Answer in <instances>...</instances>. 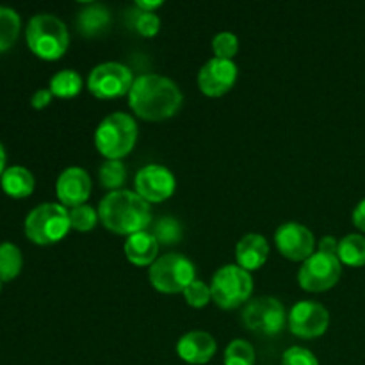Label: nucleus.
Returning <instances> with one entry per match:
<instances>
[{
    "mask_svg": "<svg viewBox=\"0 0 365 365\" xmlns=\"http://www.w3.org/2000/svg\"><path fill=\"white\" fill-rule=\"evenodd\" d=\"M184 103L177 82L157 73L138 77L128 93V106L141 120L163 121L173 118Z\"/></svg>",
    "mask_w": 365,
    "mask_h": 365,
    "instance_id": "nucleus-1",
    "label": "nucleus"
},
{
    "mask_svg": "<svg viewBox=\"0 0 365 365\" xmlns=\"http://www.w3.org/2000/svg\"><path fill=\"white\" fill-rule=\"evenodd\" d=\"M98 217L103 227L118 235H134L146 232L152 225V209L135 191H113L100 202Z\"/></svg>",
    "mask_w": 365,
    "mask_h": 365,
    "instance_id": "nucleus-2",
    "label": "nucleus"
},
{
    "mask_svg": "<svg viewBox=\"0 0 365 365\" xmlns=\"http://www.w3.org/2000/svg\"><path fill=\"white\" fill-rule=\"evenodd\" d=\"M25 38L31 52L43 61H57L70 46L66 24L50 13L34 14L29 20Z\"/></svg>",
    "mask_w": 365,
    "mask_h": 365,
    "instance_id": "nucleus-3",
    "label": "nucleus"
},
{
    "mask_svg": "<svg viewBox=\"0 0 365 365\" xmlns=\"http://www.w3.org/2000/svg\"><path fill=\"white\" fill-rule=\"evenodd\" d=\"M138 141V123L127 113L109 114L98 123L95 132V146L106 160H121L132 152Z\"/></svg>",
    "mask_w": 365,
    "mask_h": 365,
    "instance_id": "nucleus-4",
    "label": "nucleus"
},
{
    "mask_svg": "<svg viewBox=\"0 0 365 365\" xmlns=\"http://www.w3.org/2000/svg\"><path fill=\"white\" fill-rule=\"evenodd\" d=\"M70 228V210L61 203H41L25 217V235L38 246L63 241Z\"/></svg>",
    "mask_w": 365,
    "mask_h": 365,
    "instance_id": "nucleus-5",
    "label": "nucleus"
},
{
    "mask_svg": "<svg viewBox=\"0 0 365 365\" xmlns=\"http://www.w3.org/2000/svg\"><path fill=\"white\" fill-rule=\"evenodd\" d=\"M212 299L220 309L234 310L245 305L253 292L252 273L237 264H227L214 273L210 284Z\"/></svg>",
    "mask_w": 365,
    "mask_h": 365,
    "instance_id": "nucleus-6",
    "label": "nucleus"
},
{
    "mask_svg": "<svg viewBox=\"0 0 365 365\" xmlns=\"http://www.w3.org/2000/svg\"><path fill=\"white\" fill-rule=\"evenodd\" d=\"M148 278L155 291L177 294L184 292L196 280V267L185 255L168 253L150 266Z\"/></svg>",
    "mask_w": 365,
    "mask_h": 365,
    "instance_id": "nucleus-7",
    "label": "nucleus"
},
{
    "mask_svg": "<svg viewBox=\"0 0 365 365\" xmlns=\"http://www.w3.org/2000/svg\"><path fill=\"white\" fill-rule=\"evenodd\" d=\"M287 316L289 314L285 312V307L282 305L280 299L273 296H260L248 302V305L245 307L242 323L255 334L274 337L285 328Z\"/></svg>",
    "mask_w": 365,
    "mask_h": 365,
    "instance_id": "nucleus-8",
    "label": "nucleus"
},
{
    "mask_svg": "<svg viewBox=\"0 0 365 365\" xmlns=\"http://www.w3.org/2000/svg\"><path fill=\"white\" fill-rule=\"evenodd\" d=\"M134 75L130 68L121 63H102L89 71L88 89L98 100L120 98L130 93L134 84Z\"/></svg>",
    "mask_w": 365,
    "mask_h": 365,
    "instance_id": "nucleus-9",
    "label": "nucleus"
},
{
    "mask_svg": "<svg viewBox=\"0 0 365 365\" xmlns=\"http://www.w3.org/2000/svg\"><path fill=\"white\" fill-rule=\"evenodd\" d=\"M342 264L339 257L316 252L302 264L298 282L307 292L330 291L341 280Z\"/></svg>",
    "mask_w": 365,
    "mask_h": 365,
    "instance_id": "nucleus-10",
    "label": "nucleus"
},
{
    "mask_svg": "<svg viewBox=\"0 0 365 365\" xmlns=\"http://www.w3.org/2000/svg\"><path fill=\"white\" fill-rule=\"evenodd\" d=\"M274 242L278 252L292 262L303 264L316 253V237L312 230L296 221L280 225L274 232Z\"/></svg>",
    "mask_w": 365,
    "mask_h": 365,
    "instance_id": "nucleus-11",
    "label": "nucleus"
},
{
    "mask_svg": "<svg viewBox=\"0 0 365 365\" xmlns=\"http://www.w3.org/2000/svg\"><path fill=\"white\" fill-rule=\"evenodd\" d=\"M289 330L299 339H316L327 334L330 327V312L316 302H299L287 316Z\"/></svg>",
    "mask_w": 365,
    "mask_h": 365,
    "instance_id": "nucleus-12",
    "label": "nucleus"
},
{
    "mask_svg": "<svg viewBox=\"0 0 365 365\" xmlns=\"http://www.w3.org/2000/svg\"><path fill=\"white\" fill-rule=\"evenodd\" d=\"M135 192L148 203H160L171 198L177 189L175 175L160 164H148L135 173Z\"/></svg>",
    "mask_w": 365,
    "mask_h": 365,
    "instance_id": "nucleus-13",
    "label": "nucleus"
},
{
    "mask_svg": "<svg viewBox=\"0 0 365 365\" xmlns=\"http://www.w3.org/2000/svg\"><path fill=\"white\" fill-rule=\"evenodd\" d=\"M237 75L239 68L234 61L212 57L198 71V88L203 95L210 98H220L234 88Z\"/></svg>",
    "mask_w": 365,
    "mask_h": 365,
    "instance_id": "nucleus-14",
    "label": "nucleus"
},
{
    "mask_svg": "<svg viewBox=\"0 0 365 365\" xmlns=\"http://www.w3.org/2000/svg\"><path fill=\"white\" fill-rule=\"evenodd\" d=\"M56 195L61 205L66 209L86 205V200L91 195V178L88 171L78 166L66 168L56 182Z\"/></svg>",
    "mask_w": 365,
    "mask_h": 365,
    "instance_id": "nucleus-15",
    "label": "nucleus"
},
{
    "mask_svg": "<svg viewBox=\"0 0 365 365\" xmlns=\"http://www.w3.org/2000/svg\"><path fill=\"white\" fill-rule=\"evenodd\" d=\"M216 339L202 330H192L182 335L177 342V353L184 362L191 365H203L216 355Z\"/></svg>",
    "mask_w": 365,
    "mask_h": 365,
    "instance_id": "nucleus-16",
    "label": "nucleus"
},
{
    "mask_svg": "<svg viewBox=\"0 0 365 365\" xmlns=\"http://www.w3.org/2000/svg\"><path fill=\"white\" fill-rule=\"evenodd\" d=\"M237 266L246 271H257L269 259V242L260 234H248L235 246Z\"/></svg>",
    "mask_w": 365,
    "mask_h": 365,
    "instance_id": "nucleus-17",
    "label": "nucleus"
},
{
    "mask_svg": "<svg viewBox=\"0 0 365 365\" xmlns=\"http://www.w3.org/2000/svg\"><path fill=\"white\" fill-rule=\"evenodd\" d=\"M125 255H127L128 262L134 266H152L159 257V242L153 237L152 232H139V234L128 235L127 242L123 246Z\"/></svg>",
    "mask_w": 365,
    "mask_h": 365,
    "instance_id": "nucleus-18",
    "label": "nucleus"
},
{
    "mask_svg": "<svg viewBox=\"0 0 365 365\" xmlns=\"http://www.w3.org/2000/svg\"><path fill=\"white\" fill-rule=\"evenodd\" d=\"M110 13L103 4H88L77 16V29L86 38H96L103 34L110 25Z\"/></svg>",
    "mask_w": 365,
    "mask_h": 365,
    "instance_id": "nucleus-19",
    "label": "nucleus"
},
{
    "mask_svg": "<svg viewBox=\"0 0 365 365\" xmlns=\"http://www.w3.org/2000/svg\"><path fill=\"white\" fill-rule=\"evenodd\" d=\"M0 185L2 191L11 198H27L34 192L36 180L34 175L24 166H11L6 168V171L0 177Z\"/></svg>",
    "mask_w": 365,
    "mask_h": 365,
    "instance_id": "nucleus-20",
    "label": "nucleus"
},
{
    "mask_svg": "<svg viewBox=\"0 0 365 365\" xmlns=\"http://www.w3.org/2000/svg\"><path fill=\"white\" fill-rule=\"evenodd\" d=\"M341 264L351 267L365 266V237L359 234H349L339 241V253Z\"/></svg>",
    "mask_w": 365,
    "mask_h": 365,
    "instance_id": "nucleus-21",
    "label": "nucleus"
},
{
    "mask_svg": "<svg viewBox=\"0 0 365 365\" xmlns=\"http://www.w3.org/2000/svg\"><path fill=\"white\" fill-rule=\"evenodd\" d=\"M48 89L57 98H73L82 91V77L75 70H61L50 78Z\"/></svg>",
    "mask_w": 365,
    "mask_h": 365,
    "instance_id": "nucleus-22",
    "label": "nucleus"
},
{
    "mask_svg": "<svg viewBox=\"0 0 365 365\" xmlns=\"http://www.w3.org/2000/svg\"><path fill=\"white\" fill-rule=\"evenodd\" d=\"M24 257L13 242H0V282H11L20 274Z\"/></svg>",
    "mask_w": 365,
    "mask_h": 365,
    "instance_id": "nucleus-23",
    "label": "nucleus"
},
{
    "mask_svg": "<svg viewBox=\"0 0 365 365\" xmlns=\"http://www.w3.org/2000/svg\"><path fill=\"white\" fill-rule=\"evenodd\" d=\"M20 29V14L11 7L0 6V52H6L16 43Z\"/></svg>",
    "mask_w": 365,
    "mask_h": 365,
    "instance_id": "nucleus-24",
    "label": "nucleus"
},
{
    "mask_svg": "<svg viewBox=\"0 0 365 365\" xmlns=\"http://www.w3.org/2000/svg\"><path fill=\"white\" fill-rule=\"evenodd\" d=\"M125 180H127V166L123 160H106L100 166V184L106 189H110V192L120 191Z\"/></svg>",
    "mask_w": 365,
    "mask_h": 365,
    "instance_id": "nucleus-25",
    "label": "nucleus"
},
{
    "mask_svg": "<svg viewBox=\"0 0 365 365\" xmlns=\"http://www.w3.org/2000/svg\"><path fill=\"white\" fill-rule=\"evenodd\" d=\"M128 20H130V27L143 38H153L160 29V18L155 13L141 11L135 6L128 13Z\"/></svg>",
    "mask_w": 365,
    "mask_h": 365,
    "instance_id": "nucleus-26",
    "label": "nucleus"
},
{
    "mask_svg": "<svg viewBox=\"0 0 365 365\" xmlns=\"http://www.w3.org/2000/svg\"><path fill=\"white\" fill-rule=\"evenodd\" d=\"M225 365H255V348L245 339H234L225 349Z\"/></svg>",
    "mask_w": 365,
    "mask_h": 365,
    "instance_id": "nucleus-27",
    "label": "nucleus"
},
{
    "mask_svg": "<svg viewBox=\"0 0 365 365\" xmlns=\"http://www.w3.org/2000/svg\"><path fill=\"white\" fill-rule=\"evenodd\" d=\"M152 235L159 245H177L182 239V227L175 217L163 216L153 223Z\"/></svg>",
    "mask_w": 365,
    "mask_h": 365,
    "instance_id": "nucleus-28",
    "label": "nucleus"
},
{
    "mask_svg": "<svg viewBox=\"0 0 365 365\" xmlns=\"http://www.w3.org/2000/svg\"><path fill=\"white\" fill-rule=\"evenodd\" d=\"M98 210L91 205H78L70 210V225L77 232H91L98 223Z\"/></svg>",
    "mask_w": 365,
    "mask_h": 365,
    "instance_id": "nucleus-29",
    "label": "nucleus"
},
{
    "mask_svg": "<svg viewBox=\"0 0 365 365\" xmlns=\"http://www.w3.org/2000/svg\"><path fill=\"white\" fill-rule=\"evenodd\" d=\"M212 52L217 59L232 61L239 52V38L234 32H220L212 39Z\"/></svg>",
    "mask_w": 365,
    "mask_h": 365,
    "instance_id": "nucleus-30",
    "label": "nucleus"
},
{
    "mask_svg": "<svg viewBox=\"0 0 365 365\" xmlns=\"http://www.w3.org/2000/svg\"><path fill=\"white\" fill-rule=\"evenodd\" d=\"M184 298L191 307H195V309H202V307H205L207 303L212 299L210 285H207L205 282L202 280H195L184 291Z\"/></svg>",
    "mask_w": 365,
    "mask_h": 365,
    "instance_id": "nucleus-31",
    "label": "nucleus"
},
{
    "mask_svg": "<svg viewBox=\"0 0 365 365\" xmlns=\"http://www.w3.org/2000/svg\"><path fill=\"white\" fill-rule=\"evenodd\" d=\"M282 365H319V362L310 349L292 346L282 356Z\"/></svg>",
    "mask_w": 365,
    "mask_h": 365,
    "instance_id": "nucleus-32",
    "label": "nucleus"
},
{
    "mask_svg": "<svg viewBox=\"0 0 365 365\" xmlns=\"http://www.w3.org/2000/svg\"><path fill=\"white\" fill-rule=\"evenodd\" d=\"M52 98L53 95L50 89H38V91L32 95L31 106L34 107V109H45V107L52 102Z\"/></svg>",
    "mask_w": 365,
    "mask_h": 365,
    "instance_id": "nucleus-33",
    "label": "nucleus"
},
{
    "mask_svg": "<svg viewBox=\"0 0 365 365\" xmlns=\"http://www.w3.org/2000/svg\"><path fill=\"white\" fill-rule=\"evenodd\" d=\"M317 252L327 253V255H335V257H337V253H339V241L335 237H331V235H327V237L321 239L319 245H317Z\"/></svg>",
    "mask_w": 365,
    "mask_h": 365,
    "instance_id": "nucleus-34",
    "label": "nucleus"
},
{
    "mask_svg": "<svg viewBox=\"0 0 365 365\" xmlns=\"http://www.w3.org/2000/svg\"><path fill=\"white\" fill-rule=\"evenodd\" d=\"M353 223H355L356 228L365 232V198L353 210Z\"/></svg>",
    "mask_w": 365,
    "mask_h": 365,
    "instance_id": "nucleus-35",
    "label": "nucleus"
},
{
    "mask_svg": "<svg viewBox=\"0 0 365 365\" xmlns=\"http://www.w3.org/2000/svg\"><path fill=\"white\" fill-rule=\"evenodd\" d=\"M163 0H152V2H148V0H135L134 6L138 7V9L141 11H148V13H155L157 9H159L160 6H163Z\"/></svg>",
    "mask_w": 365,
    "mask_h": 365,
    "instance_id": "nucleus-36",
    "label": "nucleus"
},
{
    "mask_svg": "<svg viewBox=\"0 0 365 365\" xmlns=\"http://www.w3.org/2000/svg\"><path fill=\"white\" fill-rule=\"evenodd\" d=\"M6 171V150H4L2 143H0V177Z\"/></svg>",
    "mask_w": 365,
    "mask_h": 365,
    "instance_id": "nucleus-37",
    "label": "nucleus"
},
{
    "mask_svg": "<svg viewBox=\"0 0 365 365\" xmlns=\"http://www.w3.org/2000/svg\"><path fill=\"white\" fill-rule=\"evenodd\" d=\"M0 291H2V282H0Z\"/></svg>",
    "mask_w": 365,
    "mask_h": 365,
    "instance_id": "nucleus-38",
    "label": "nucleus"
}]
</instances>
